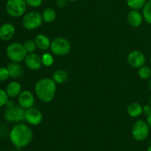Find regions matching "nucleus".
Wrapping results in <instances>:
<instances>
[{"mask_svg":"<svg viewBox=\"0 0 151 151\" xmlns=\"http://www.w3.org/2000/svg\"><path fill=\"white\" fill-rule=\"evenodd\" d=\"M33 134L28 125L23 123H19L14 125L10 131L9 138L15 147L18 148L24 147L32 142Z\"/></svg>","mask_w":151,"mask_h":151,"instance_id":"nucleus-1","label":"nucleus"},{"mask_svg":"<svg viewBox=\"0 0 151 151\" xmlns=\"http://www.w3.org/2000/svg\"><path fill=\"white\" fill-rule=\"evenodd\" d=\"M34 89L38 100L43 103H50L55 96L56 83L52 78H41L36 82Z\"/></svg>","mask_w":151,"mask_h":151,"instance_id":"nucleus-2","label":"nucleus"},{"mask_svg":"<svg viewBox=\"0 0 151 151\" xmlns=\"http://www.w3.org/2000/svg\"><path fill=\"white\" fill-rule=\"evenodd\" d=\"M6 55L11 62L20 63L24 60L27 52L23 44L18 42H13L9 44L6 48Z\"/></svg>","mask_w":151,"mask_h":151,"instance_id":"nucleus-3","label":"nucleus"},{"mask_svg":"<svg viewBox=\"0 0 151 151\" xmlns=\"http://www.w3.org/2000/svg\"><path fill=\"white\" fill-rule=\"evenodd\" d=\"M42 16L37 11H29L24 14L22 18V26L27 30H34L42 25Z\"/></svg>","mask_w":151,"mask_h":151,"instance_id":"nucleus-4","label":"nucleus"},{"mask_svg":"<svg viewBox=\"0 0 151 151\" xmlns=\"http://www.w3.org/2000/svg\"><path fill=\"white\" fill-rule=\"evenodd\" d=\"M25 0H7L5 4V10L12 18H19L24 15L27 10Z\"/></svg>","mask_w":151,"mask_h":151,"instance_id":"nucleus-5","label":"nucleus"},{"mask_svg":"<svg viewBox=\"0 0 151 151\" xmlns=\"http://www.w3.org/2000/svg\"><path fill=\"white\" fill-rule=\"evenodd\" d=\"M71 43L67 38L63 37H57L51 42L50 50L52 54L58 56H63L70 52Z\"/></svg>","mask_w":151,"mask_h":151,"instance_id":"nucleus-6","label":"nucleus"},{"mask_svg":"<svg viewBox=\"0 0 151 151\" xmlns=\"http://www.w3.org/2000/svg\"><path fill=\"white\" fill-rule=\"evenodd\" d=\"M150 133V128L147 122L139 120L137 121L134 124L131 130V134L134 139L137 141H144L147 138Z\"/></svg>","mask_w":151,"mask_h":151,"instance_id":"nucleus-7","label":"nucleus"},{"mask_svg":"<svg viewBox=\"0 0 151 151\" xmlns=\"http://www.w3.org/2000/svg\"><path fill=\"white\" fill-rule=\"evenodd\" d=\"M24 111L22 106L14 105L10 108H7L4 113V119L10 122H19L24 120Z\"/></svg>","mask_w":151,"mask_h":151,"instance_id":"nucleus-8","label":"nucleus"},{"mask_svg":"<svg viewBox=\"0 0 151 151\" xmlns=\"http://www.w3.org/2000/svg\"><path fill=\"white\" fill-rule=\"evenodd\" d=\"M24 120L32 125H38L42 122L43 114L38 109L30 108L25 109Z\"/></svg>","mask_w":151,"mask_h":151,"instance_id":"nucleus-9","label":"nucleus"},{"mask_svg":"<svg viewBox=\"0 0 151 151\" xmlns=\"http://www.w3.org/2000/svg\"><path fill=\"white\" fill-rule=\"evenodd\" d=\"M127 60L130 66L136 69H139L145 65L146 58L142 52L139 50H133L128 54Z\"/></svg>","mask_w":151,"mask_h":151,"instance_id":"nucleus-10","label":"nucleus"},{"mask_svg":"<svg viewBox=\"0 0 151 151\" xmlns=\"http://www.w3.org/2000/svg\"><path fill=\"white\" fill-rule=\"evenodd\" d=\"M18 103L24 109H30L35 104V97L31 91L24 90L18 97Z\"/></svg>","mask_w":151,"mask_h":151,"instance_id":"nucleus-11","label":"nucleus"},{"mask_svg":"<svg viewBox=\"0 0 151 151\" xmlns=\"http://www.w3.org/2000/svg\"><path fill=\"white\" fill-rule=\"evenodd\" d=\"M24 63L27 67L32 71L38 70L42 66L41 57L35 52L27 55L24 59Z\"/></svg>","mask_w":151,"mask_h":151,"instance_id":"nucleus-12","label":"nucleus"},{"mask_svg":"<svg viewBox=\"0 0 151 151\" xmlns=\"http://www.w3.org/2000/svg\"><path fill=\"white\" fill-rule=\"evenodd\" d=\"M16 28L10 23H4L0 26V39L4 41H8L14 37Z\"/></svg>","mask_w":151,"mask_h":151,"instance_id":"nucleus-13","label":"nucleus"},{"mask_svg":"<svg viewBox=\"0 0 151 151\" xmlns=\"http://www.w3.org/2000/svg\"><path fill=\"white\" fill-rule=\"evenodd\" d=\"M143 20H144V19H143L142 13H141L139 10H131L128 13V16H127L128 23L132 27L134 28L139 27V26H141Z\"/></svg>","mask_w":151,"mask_h":151,"instance_id":"nucleus-14","label":"nucleus"},{"mask_svg":"<svg viewBox=\"0 0 151 151\" xmlns=\"http://www.w3.org/2000/svg\"><path fill=\"white\" fill-rule=\"evenodd\" d=\"M5 91L10 98H16L22 91V85L18 81H11L7 84Z\"/></svg>","mask_w":151,"mask_h":151,"instance_id":"nucleus-15","label":"nucleus"},{"mask_svg":"<svg viewBox=\"0 0 151 151\" xmlns=\"http://www.w3.org/2000/svg\"><path fill=\"white\" fill-rule=\"evenodd\" d=\"M34 41L36 44L37 48L42 50V51H46V50L50 49L52 41H50V38L44 34L37 35Z\"/></svg>","mask_w":151,"mask_h":151,"instance_id":"nucleus-16","label":"nucleus"},{"mask_svg":"<svg viewBox=\"0 0 151 151\" xmlns=\"http://www.w3.org/2000/svg\"><path fill=\"white\" fill-rule=\"evenodd\" d=\"M7 68L10 74V78H13V79L21 78L24 73L23 68L19 63L11 62L7 65Z\"/></svg>","mask_w":151,"mask_h":151,"instance_id":"nucleus-17","label":"nucleus"},{"mask_svg":"<svg viewBox=\"0 0 151 151\" xmlns=\"http://www.w3.org/2000/svg\"><path fill=\"white\" fill-rule=\"evenodd\" d=\"M142 107L139 103H131L127 107V113L133 118L139 117L142 114Z\"/></svg>","mask_w":151,"mask_h":151,"instance_id":"nucleus-18","label":"nucleus"},{"mask_svg":"<svg viewBox=\"0 0 151 151\" xmlns=\"http://www.w3.org/2000/svg\"><path fill=\"white\" fill-rule=\"evenodd\" d=\"M68 73L63 69H57L53 72L52 78L56 84L64 83L68 80Z\"/></svg>","mask_w":151,"mask_h":151,"instance_id":"nucleus-19","label":"nucleus"},{"mask_svg":"<svg viewBox=\"0 0 151 151\" xmlns=\"http://www.w3.org/2000/svg\"><path fill=\"white\" fill-rule=\"evenodd\" d=\"M41 16H42L43 21L44 22H46V23H52V22L55 20L56 17H57V13L53 8L48 7V8L44 9Z\"/></svg>","mask_w":151,"mask_h":151,"instance_id":"nucleus-20","label":"nucleus"},{"mask_svg":"<svg viewBox=\"0 0 151 151\" xmlns=\"http://www.w3.org/2000/svg\"><path fill=\"white\" fill-rule=\"evenodd\" d=\"M142 16L144 20L149 24H151V0L146 1L142 8Z\"/></svg>","mask_w":151,"mask_h":151,"instance_id":"nucleus-21","label":"nucleus"},{"mask_svg":"<svg viewBox=\"0 0 151 151\" xmlns=\"http://www.w3.org/2000/svg\"><path fill=\"white\" fill-rule=\"evenodd\" d=\"M147 0H126L127 5L131 10H139L142 9Z\"/></svg>","mask_w":151,"mask_h":151,"instance_id":"nucleus-22","label":"nucleus"},{"mask_svg":"<svg viewBox=\"0 0 151 151\" xmlns=\"http://www.w3.org/2000/svg\"><path fill=\"white\" fill-rule=\"evenodd\" d=\"M138 75L143 80H149L151 78V69L147 66H142L139 68Z\"/></svg>","mask_w":151,"mask_h":151,"instance_id":"nucleus-23","label":"nucleus"},{"mask_svg":"<svg viewBox=\"0 0 151 151\" xmlns=\"http://www.w3.org/2000/svg\"><path fill=\"white\" fill-rule=\"evenodd\" d=\"M41 62L44 66L50 67L54 63V58L51 53L45 52L41 55Z\"/></svg>","mask_w":151,"mask_h":151,"instance_id":"nucleus-24","label":"nucleus"},{"mask_svg":"<svg viewBox=\"0 0 151 151\" xmlns=\"http://www.w3.org/2000/svg\"><path fill=\"white\" fill-rule=\"evenodd\" d=\"M23 45L25 50H26L27 52V54L35 52V50H36L37 48V46L36 44H35V42L34 40H27L26 41H24Z\"/></svg>","mask_w":151,"mask_h":151,"instance_id":"nucleus-25","label":"nucleus"},{"mask_svg":"<svg viewBox=\"0 0 151 151\" xmlns=\"http://www.w3.org/2000/svg\"><path fill=\"white\" fill-rule=\"evenodd\" d=\"M9 97L5 90L2 89V88H0V108L6 106Z\"/></svg>","mask_w":151,"mask_h":151,"instance_id":"nucleus-26","label":"nucleus"},{"mask_svg":"<svg viewBox=\"0 0 151 151\" xmlns=\"http://www.w3.org/2000/svg\"><path fill=\"white\" fill-rule=\"evenodd\" d=\"M10 78L8 69L7 67L1 66L0 67V82H4Z\"/></svg>","mask_w":151,"mask_h":151,"instance_id":"nucleus-27","label":"nucleus"},{"mask_svg":"<svg viewBox=\"0 0 151 151\" xmlns=\"http://www.w3.org/2000/svg\"><path fill=\"white\" fill-rule=\"evenodd\" d=\"M25 1L27 6L34 8L40 7L43 3V0H25Z\"/></svg>","mask_w":151,"mask_h":151,"instance_id":"nucleus-28","label":"nucleus"},{"mask_svg":"<svg viewBox=\"0 0 151 151\" xmlns=\"http://www.w3.org/2000/svg\"><path fill=\"white\" fill-rule=\"evenodd\" d=\"M142 114L145 116H149L151 114V106L149 105H145L142 107Z\"/></svg>","mask_w":151,"mask_h":151,"instance_id":"nucleus-29","label":"nucleus"},{"mask_svg":"<svg viewBox=\"0 0 151 151\" xmlns=\"http://www.w3.org/2000/svg\"><path fill=\"white\" fill-rule=\"evenodd\" d=\"M66 1H66V0H57V1H56V4H57V6L58 7L62 8V7L66 6Z\"/></svg>","mask_w":151,"mask_h":151,"instance_id":"nucleus-30","label":"nucleus"},{"mask_svg":"<svg viewBox=\"0 0 151 151\" xmlns=\"http://www.w3.org/2000/svg\"><path fill=\"white\" fill-rule=\"evenodd\" d=\"M146 122H147V125H148L150 129H151V114L147 116V119H146Z\"/></svg>","mask_w":151,"mask_h":151,"instance_id":"nucleus-31","label":"nucleus"},{"mask_svg":"<svg viewBox=\"0 0 151 151\" xmlns=\"http://www.w3.org/2000/svg\"><path fill=\"white\" fill-rule=\"evenodd\" d=\"M14 105H15V103H14V102L13 101V100H8V101H7V104H6V106H7V108H10V107H11V106H14Z\"/></svg>","mask_w":151,"mask_h":151,"instance_id":"nucleus-32","label":"nucleus"},{"mask_svg":"<svg viewBox=\"0 0 151 151\" xmlns=\"http://www.w3.org/2000/svg\"><path fill=\"white\" fill-rule=\"evenodd\" d=\"M147 86H148L149 89H150V91H151V78H150V79H149L148 83H147Z\"/></svg>","mask_w":151,"mask_h":151,"instance_id":"nucleus-33","label":"nucleus"},{"mask_svg":"<svg viewBox=\"0 0 151 151\" xmlns=\"http://www.w3.org/2000/svg\"><path fill=\"white\" fill-rule=\"evenodd\" d=\"M147 151H151V145H150V146H149L148 148H147Z\"/></svg>","mask_w":151,"mask_h":151,"instance_id":"nucleus-34","label":"nucleus"},{"mask_svg":"<svg viewBox=\"0 0 151 151\" xmlns=\"http://www.w3.org/2000/svg\"><path fill=\"white\" fill-rule=\"evenodd\" d=\"M67 1H78V0H66Z\"/></svg>","mask_w":151,"mask_h":151,"instance_id":"nucleus-35","label":"nucleus"},{"mask_svg":"<svg viewBox=\"0 0 151 151\" xmlns=\"http://www.w3.org/2000/svg\"><path fill=\"white\" fill-rule=\"evenodd\" d=\"M150 105L151 106V95H150Z\"/></svg>","mask_w":151,"mask_h":151,"instance_id":"nucleus-36","label":"nucleus"},{"mask_svg":"<svg viewBox=\"0 0 151 151\" xmlns=\"http://www.w3.org/2000/svg\"><path fill=\"white\" fill-rule=\"evenodd\" d=\"M150 63H151V53H150Z\"/></svg>","mask_w":151,"mask_h":151,"instance_id":"nucleus-37","label":"nucleus"}]
</instances>
